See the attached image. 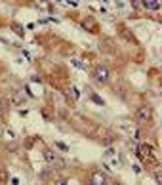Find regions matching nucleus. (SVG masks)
Here are the masks:
<instances>
[{
    "label": "nucleus",
    "instance_id": "obj_1",
    "mask_svg": "<svg viewBox=\"0 0 162 185\" xmlns=\"http://www.w3.org/2000/svg\"><path fill=\"white\" fill-rule=\"evenodd\" d=\"M93 76L99 84H105V82H109V69L103 63H97L96 69H93Z\"/></svg>",
    "mask_w": 162,
    "mask_h": 185
},
{
    "label": "nucleus",
    "instance_id": "obj_8",
    "mask_svg": "<svg viewBox=\"0 0 162 185\" xmlns=\"http://www.w3.org/2000/svg\"><path fill=\"white\" fill-rule=\"evenodd\" d=\"M71 94H72V97H75V99H76L78 95H80V94H78V90L75 88V86H72V88H71Z\"/></svg>",
    "mask_w": 162,
    "mask_h": 185
},
{
    "label": "nucleus",
    "instance_id": "obj_7",
    "mask_svg": "<svg viewBox=\"0 0 162 185\" xmlns=\"http://www.w3.org/2000/svg\"><path fill=\"white\" fill-rule=\"evenodd\" d=\"M12 29H13L15 33L19 34V37H23V34H25V33H23V27H21V25H19V23H12Z\"/></svg>",
    "mask_w": 162,
    "mask_h": 185
},
{
    "label": "nucleus",
    "instance_id": "obj_3",
    "mask_svg": "<svg viewBox=\"0 0 162 185\" xmlns=\"http://www.w3.org/2000/svg\"><path fill=\"white\" fill-rule=\"evenodd\" d=\"M105 174H103L101 170H96V172H93L92 174V183L93 185H103V183H105Z\"/></svg>",
    "mask_w": 162,
    "mask_h": 185
},
{
    "label": "nucleus",
    "instance_id": "obj_6",
    "mask_svg": "<svg viewBox=\"0 0 162 185\" xmlns=\"http://www.w3.org/2000/svg\"><path fill=\"white\" fill-rule=\"evenodd\" d=\"M141 151H143V153H147L149 157H155V155H156V153H155V149H153V147H149V145H143V147H141Z\"/></svg>",
    "mask_w": 162,
    "mask_h": 185
},
{
    "label": "nucleus",
    "instance_id": "obj_2",
    "mask_svg": "<svg viewBox=\"0 0 162 185\" xmlns=\"http://www.w3.org/2000/svg\"><path fill=\"white\" fill-rule=\"evenodd\" d=\"M151 116H153L151 107H139V109L135 111V119H137V122H149Z\"/></svg>",
    "mask_w": 162,
    "mask_h": 185
},
{
    "label": "nucleus",
    "instance_id": "obj_9",
    "mask_svg": "<svg viewBox=\"0 0 162 185\" xmlns=\"http://www.w3.org/2000/svg\"><path fill=\"white\" fill-rule=\"evenodd\" d=\"M4 136L10 137V139H13V137H15V134H13V132H10V130H6V134H4Z\"/></svg>",
    "mask_w": 162,
    "mask_h": 185
},
{
    "label": "nucleus",
    "instance_id": "obj_4",
    "mask_svg": "<svg viewBox=\"0 0 162 185\" xmlns=\"http://www.w3.org/2000/svg\"><path fill=\"white\" fill-rule=\"evenodd\" d=\"M44 160L48 162V164H54L57 160V155H55L54 151H50V149H46V151H44Z\"/></svg>",
    "mask_w": 162,
    "mask_h": 185
},
{
    "label": "nucleus",
    "instance_id": "obj_10",
    "mask_svg": "<svg viewBox=\"0 0 162 185\" xmlns=\"http://www.w3.org/2000/svg\"><path fill=\"white\" fill-rule=\"evenodd\" d=\"M75 65L78 67V69H84V63H82V61H75Z\"/></svg>",
    "mask_w": 162,
    "mask_h": 185
},
{
    "label": "nucleus",
    "instance_id": "obj_5",
    "mask_svg": "<svg viewBox=\"0 0 162 185\" xmlns=\"http://www.w3.org/2000/svg\"><path fill=\"white\" fill-rule=\"evenodd\" d=\"M143 6L151 8V10H158V2L156 0H143Z\"/></svg>",
    "mask_w": 162,
    "mask_h": 185
}]
</instances>
